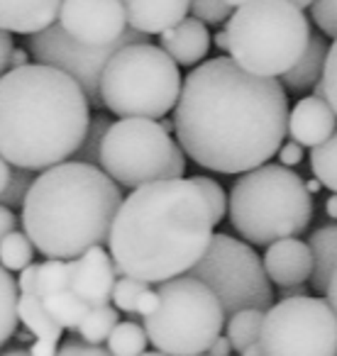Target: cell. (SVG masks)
Wrapping results in <instances>:
<instances>
[{"mask_svg": "<svg viewBox=\"0 0 337 356\" xmlns=\"http://www.w3.org/2000/svg\"><path fill=\"white\" fill-rule=\"evenodd\" d=\"M174 132L198 166L247 173L279 154L286 139V88L244 71L233 56L201 61L181 86Z\"/></svg>", "mask_w": 337, "mask_h": 356, "instance_id": "6da1fadb", "label": "cell"}, {"mask_svg": "<svg viewBox=\"0 0 337 356\" xmlns=\"http://www.w3.org/2000/svg\"><path fill=\"white\" fill-rule=\"evenodd\" d=\"M213 227L208 203L191 178H162L123 198L108 249L120 276L164 283L203 259Z\"/></svg>", "mask_w": 337, "mask_h": 356, "instance_id": "7a4b0ae2", "label": "cell"}, {"mask_svg": "<svg viewBox=\"0 0 337 356\" xmlns=\"http://www.w3.org/2000/svg\"><path fill=\"white\" fill-rule=\"evenodd\" d=\"M91 103L79 81L47 64H25L0 76V156L45 171L84 144Z\"/></svg>", "mask_w": 337, "mask_h": 356, "instance_id": "3957f363", "label": "cell"}, {"mask_svg": "<svg viewBox=\"0 0 337 356\" xmlns=\"http://www.w3.org/2000/svg\"><path fill=\"white\" fill-rule=\"evenodd\" d=\"M123 198L103 168L71 159L37 173L20 222L42 257L71 261L108 242Z\"/></svg>", "mask_w": 337, "mask_h": 356, "instance_id": "277c9868", "label": "cell"}, {"mask_svg": "<svg viewBox=\"0 0 337 356\" xmlns=\"http://www.w3.org/2000/svg\"><path fill=\"white\" fill-rule=\"evenodd\" d=\"M228 215L240 237L257 247H269L306 232L313 220V198L296 171L281 163H264L235 178Z\"/></svg>", "mask_w": 337, "mask_h": 356, "instance_id": "5b68a950", "label": "cell"}, {"mask_svg": "<svg viewBox=\"0 0 337 356\" xmlns=\"http://www.w3.org/2000/svg\"><path fill=\"white\" fill-rule=\"evenodd\" d=\"M228 51L244 71L276 79L291 71L311 42V22L291 0H252L228 22Z\"/></svg>", "mask_w": 337, "mask_h": 356, "instance_id": "8992f818", "label": "cell"}, {"mask_svg": "<svg viewBox=\"0 0 337 356\" xmlns=\"http://www.w3.org/2000/svg\"><path fill=\"white\" fill-rule=\"evenodd\" d=\"M181 74L162 47L132 42L115 51L100 76V100L118 118L159 120L176 108Z\"/></svg>", "mask_w": 337, "mask_h": 356, "instance_id": "52a82bcc", "label": "cell"}, {"mask_svg": "<svg viewBox=\"0 0 337 356\" xmlns=\"http://www.w3.org/2000/svg\"><path fill=\"white\" fill-rule=\"evenodd\" d=\"M159 307L144 317V330L157 351L168 356H198L210 349L225 325L218 296L194 276L159 283Z\"/></svg>", "mask_w": 337, "mask_h": 356, "instance_id": "ba28073f", "label": "cell"}, {"mask_svg": "<svg viewBox=\"0 0 337 356\" xmlns=\"http://www.w3.org/2000/svg\"><path fill=\"white\" fill-rule=\"evenodd\" d=\"M98 166L118 186L134 191L162 178H184L186 154L162 122L123 118L105 132Z\"/></svg>", "mask_w": 337, "mask_h": 356, "instance_id": "9c48e42d", "label": "cell"}, {"mask_svg": "<svg viewBox=\"0 0 337 356\" xmlns=\"http://www.w3.org/2000/svg\"><path fill=\"white\" fill-rule=\"evenodd\" d=\"M189 273L218 296L225 315H235L247 307H272L274 293L264 261L249 244L240 242L237 237L213 234L208 252Z\"/></svg>", "mask_w": 337, "mask_h": 356, "instance_id": "30bf717a", "label": "cell"}, {"mask_svg": "<svg viewBox=\"0 0 337 356\" xmlns=\"http://www.w3.org/2000/svg\"><path fill=\"white\" fill-rule=\"evenodd\" d=\"M259 344L267 356H335L337 315L322 298H286L264 312Z\"/></svg>", "mask_w": 337, "mask_h": 356, "instance_id": "8fae6325", "label": "cell"}, {"mask_svg": "<svg viewBox=\"0 0 337 356\" xmlns=\"http://www.w3.org/2000/svg\"><path fill=\"white\" fill-rule=\"evenodd\" d=\"M132 42H147V35L127 30L113 44H84V42L66 35L59 22H54L47 30L30 37L27 51L37 64L54 66V69L64 71L71 79L79 81L88 103L93 108H100L103 105V100H100V76H103L105 64L120 47L132 44Z\"/></svg>", "mask_w": 337, "mask_h": 356, "instance_id": "7c38bea8", "label": "cell"}, {"mask_svg": "<svg viewBox=\"0 0 337 356\" xmlns=\"http://www.w3.org/2000/svg\"><path fill=\"white\" fill-rule=\"evenodd\" d=\"M56 22L84 44H113L130 30L120 0H61Z\"/></svg>", "mask_w": 337, "mask_h": 356, "instance_id": "4fadbf2b", "label": "cell"}, {"mask_svg": "<svg viewBox=\"0 0 337 356\" xmlns=\"http://www.w3.org/2000/svg\"><path fill=\"white\" fill-rule=\"evenodd\" d=\"M71 291L88 307H103L113 300V288L120 276L110 252L93 247L79 259H71Z\"/></svg>", "mask_w": 337, "mask_h": 356, "instance_id": "5bb4252c", "label": "cell"}, {"mask_svg": "<svg viewBox=\"0 0 337 356\" xmlns=\"http://www.w3.org/2000/svg\"><path fill=\"white\" fill-rule=\"evenodd\" d=\"M264 268L272 283H276L279 288L288 286H303L306 281H311L313 276V252L308 247V242H301L296 237H286L272 242L264 254Z\"/></svg>", "mask_w": 337, "mask_h": 356, "instance_id": "9a60e30c", "label": "cell"}, {"mask_svg": "<svg viewBox=\"0 0 337 356\" xmlns=\"http://www.w3.org/2000/svg\"><path fill=\"white\" fill-rule=\"evenodd\" d=\"M337 129V115L330 103L315 95L301 98L288 113V134L301 147H320Z\"/></svg>", "mask_w": 337, "mask_h": 356, "instance_id": "2e32d148", "label": "cell"}, {"mask_svg": "<svg viewBox=\"0 0 337 356\" xmlns=\"http://www.w3.org/2000/svg\"><path fill=\"white\" fill-rule=\"evenodd\" d=\"M127 15V27L142 35H162L186 20L191 0H120Z\"/></svg>", "mask_w": 337, "mask_h": 356, "instance_id": "e0dca14e", "label": "cell"}, {"mask_svg": "<svg viewBox=\"0 0 337 356\" xmlns=\"http://www.w3.org/2000/svg\"><path fill=\"white\" fill-rule=\"evenodd\" d=\"M61 0H0V30L37 35L54 25Z\"/></svg>", "mask_w": 337, "mask_h": 356, "instance_id": "ac0fdd59", "label": "cell"}, {"mask_svg": "<svg viewBox=\"0 0 337 356\" xmlns=\"http://www.w3.org/2000/svg\"><path fill=\"white\" fill-rule=\"evenodd\" d=\"M162 49L179 66H198L210 51L208 25L196 17H186L179 25L162 32Z\"/></svg>", "mask_w": 337, "mask_h": 356, "instance_id": "d6986e66", "label": "cell"}, {"mask_svg": "<svg viewBox=\"0 0 337 356\" xmlns=\"http://www.w3.org/2000/svg\"><path fill=\"white\" fill-rule=\"evenodd\" d=\"M327 51H330L327 42L320 35H311V42H308V49L303 51V56L296 61V66L291 71H286L281 76L283 88L291 90V93H306L318 81H322Z\"/></svg>", "mask_w": 337, "mask_h": 356, "instance_id": "ffe728a7", "label": "cell"}, {"mask_svg": "<svg viewBox=\"0 0 337 356\" xmlns=\"http://www.w3.org/2000/svg\"><path fill=\"white\" fill-rule=\"evenodd\" d=\"M308 247L313 252V276L311 283L315 291H327L332 276L337 271V222L325 225V227L315 229L308 239Z\"/></svg>", "mask_w": 337, "mask_h": 356, "instance_id": "44dd1931", "label": "cell"}, {"mask_svg": "<svg viewBox=\"0 0 337 356\" xmlns=\"http://www.w3.org/2000/svg\"><path fill=\"white\" fill-rule=\"evenodd\" d=\"M17 315L20 322L27 330L35 334V339H47V341H59L64 327L52 317V312L45 307V302L37 296H20L17 302Z\"/></svg>", "mask_w": 337, "mask_h": 356, "instance_id": "7402d4cb", "label": "cell"}, {"mask_svg": "<svg viewBox=\"0 0 337 356\" xmlns=\"http://www.w3.org/2000/svg\"><path fill=\"white\" fill-rule=\"evenodd\" d=\"M42 302H45V307L52 312V317H54L64 330H71V332L79 330L81 322H84L86 315L91 312V307L86 305L71 288L69 291H61V293H54V296L42 298Z\"/></svg>", "mask_w": 337, "mask_h": 356, "instance_id": "603a6c76", "label": "cell"}, {"mask_svg": "<svg viewBox=\"0 0 337 356\" xmlns=\"http://www.w3.org/2000/svg\"><path fill=\"white\" fill-rule=\"evenodd\" d=\"M20 288H17L15 276H10L3 264H0V346L6 344L17 330V302H20Z\"/></svg>", "mask_w": 337, "mask_h": 356, "instance_id": "cb8c5ba5", "label": "cell"}, {"mask_svg": "<svg viewBox=\"0 0 337 356\" xmlns=\"http://www.w3.org/2000/svg\"><path fill=\"white\" fill-rule=\"evenodd\" d=\"M262 325H264V310H257V307H247V310H240L235 315H230L228 339L233 341V349L244 351L254 341H259Z\"/></svg>", "mask_w": 337, "mask_h": 356, "instance_id": "d4e9b609", "label": "cell"}, {"mask_svg": "<svg viewBox=\"0 0 337 356\" xmlns=\"http://www.w3.org/2000/svg\"><path fill=\"white\" fill-rule=\"evenodd\" d=\"M147 330L137 322H118L108 337V351L113 356H142L147 349Z\"/></svg>", "mask_w": 337, "mask_h": 356, "instance_id": "484cf974", "label": "cell"}, {"mask_svg": "<svg viewBox=\"0 0 337 356\" xmlns=\"http://www.w3.org/2000/svg\"><path fill=\"white\" fill-rule=\"evenodd\" d=\"M71 288V266L69 261L61 259H47L45 264H40L37 268V283H35V296L47 298L54 293L69 291Z\"/></svg>", "mask_w": 337, "mask_h": 356, "instance_id": "4316f807", "label": "cell"}, {"mask_svg": "<svg viewBox=\"0 0 337 356\" xmlns=\"http://www.w3.org/2000/svg\"><path fill=\"white\" fill-rule=\"evenodd\" d=\"M118 307L103 305V307H91V312L86 315V320L81 322L79 332L81 341L86 344H100V341H108L110 332L118 325Z\"/></svg>", "mask_w": 337, "mask_h": 356, "instance_id": "83f0119b", "label": "cell"}, {"mask_svg": "<svg viewBox=\"0 0 337 356\" xmlns=\"http://www.w3.org/2000/svg\"><path fill=\"white\" fill-rule=\"evenodd\" d=\"M311 168L315 173V178L325 186L327 191L337 193V129L330 139L313 147L311 152Z\"/></svg>", "mask_w": 337, "mask_h": 356, "instance_id": "f1b7e54d", "label": "cell"}, {"mask_svg": "<svg viewBox=\"0 0 337 356\" xmlns=\"http://www.w3.org/2000/svg\"><path fill=\"white\" fill-rule=\"evenodd\" d=\"M35 257V244L25 232H10L3 242H0V264L8 271H22L32 264Z\"/></svg>", "mask_w": 337, "mask_h": 356, "instance_id": "f546056e", "label": "cell"}, {"mask_svg": "<svg viewBox=\"0 0 337 356\" xmlns=\"http://www.w3.org/2000/svg\"><path fill=\"white\" fill-rule=\"evenodd\" d=\"M110 120L108 115H95L91 118V124H88V132L84 137V144L76 149L74 154V161H84V163H93L98 166V159H100V144H103V137L110 127Z\"/></svg>", "mask_w": 337, "mask_h": 356, "instance_id": "4dcf8cb0", "label": "cell"}, {"mask_svg": "<svg viewBox=\"0 0 337 356\" xmlns=\"http://www.w3.org/2000/svg\"><path fill=\"white\" fill-rule=\"evenodd\" d=\"M149 291L147 281H139V278H130V276H120L115 281L113 288V302L120 312H137V302L144 293Z\"/></svg>", "mask_w": 337, "mask_h": 356, "instance_id": "1f68e13d", "label": "cell"}, {"mask_svg": "<svg viewBox=\"0 0 337 356\" xmlns=\"http://www.w3.org/2000/svg\"><path fill=\"white\" fill-rule=\"evenodd\" d=\"M191 181H194V186L201 191V195H203L205 203H208L210 215H213V225H220L225 213H228V195H225L223 186L208 176H194Z\"/></svg>", "mask_w": 337, "mask_h": 356, "instance_id": "d6a6232c", "label": "cell"}, {"mask_svg": "<svg viewBox=\"0 0 337 356\" xmlns=\"http://www.w3.org/2000/svg\"><path fill=\"white\" fill-rule=\"evenodd\" d=\"M37 171H30V168H13V178L10 186L3 195H0V205L6 208H22L25 205V198L30 193L32 184H35Z\"/></svg>", "mask_w": 337, "mask_h": 356, "instance_id": "836d02e7", "label": "cell"}, {"mask_svg": "<svg viewBox=\"0 0 337 356\" xmlns=\"http://www.w3.org/2000/svg\"><path fill=\"white\" fill-rule=\"evenodd\" d=\"M191 13L205 25H223L233 17V8L225 0H191Z\"/></svg>", "mask_w": 337, "mask_h": 356, "instance_id": "e575fe53", "label": "cell"}, {"mask_svg": "<svg viewBox=\"0 0 337 356\" xmlns=\"http://www.w3.org/2000/svg\"><path fill=\"white\" fill-rule=\"evenodd\" d=\"M313 22L322 30V35L337 40V0H313Z\"/></svg>", "mask_w": 337, "mask_h": 356, "instance_id": "d590c367", "label": "cell"}, {"mask_svg": "<svg viewBox=\"0 0 337 356\" xmlns=\"http://www.w3.org/2000/svg\"><path fill=\"white\" fill-rule=\"evenodd\" d=\"M322 86H325V100L337 115V40L330 44L325 61V71H322Z\"/></svg>", "mask_w": 337, "mask_h": 356, "instance_id": "8d00e7d4", "label": "cell"}, {"mask_svg": "<svg viewBox=\"0 0 337 356\" xmlns=\"http://www.w3.org/2000/svg\"><path fill=\"white\" fill-rule=\"evenodd\" d=\"M56 356H113V354L108 349H103L100 344H86V341L71 339L56 351Z\"/></svg>", "mask_w": 337, "mask_h": 356, "instance_id": "74e56055", "label": "cell"}, {"mask_svg": "<svg viewBox=\"0 0 337 356\" xmlns=\"http://www.w3.org/2000/svg\"><path fill=\"white\" fill-rule=\"evenodd\" d=\"M303 149L298 142H283L281 149H279V159H281V166H296V163L303 161Z\"/></svg>", "mask_w": 337, "mask_h": 356, "instance_id": "f35d334b", "label": "cell"}, {"mask_svg": "<svg viewBox=\"0 0 337 356\" xmlns=\"http://www.w3.org/2000/svg\"><path fill=\"white\" fill-rule=\"evenodd\" d=\"M37 268H40V264H30V266L22 268V271H20V278H17V288H20V296H35Z\"/></svg>", "mask_w": 337, "mask_h": 356, "instance_id": "ab89813d", "label": "cell"}, {"mask_svg": "<svg viewBox=\"0 0 337 356\" xmlns=\"http://www.w3.org/2000/svg\"><path fill=\"white\" fill-rule=\"evenodd\" d=\"M13 49H15V44H13L10 32L0 30V76L10 71V56H13Z\"/></svg>", "mask_w": 337, "mask_h": 356, "instance_id": "60d3db41", "label": "cell"}, {"mask_svg": "<svg viewBox=\"0 0 337 356\" xmlns=\"http://www.w3.org/2000/svg\"><path fill=\"white\" fill-rule=\"evenodd\" d=\"M15 229H17V215L13 213V208L0 205V242L10 232H15Z\"/></svg>", "mask_w": 337, "mask_h": 356, "instance_id": "b9f144b4", "label": "cell"}, {"mask_svg": "<svg viewBox=\"0 0 337 356\" xmlns=\"http://www.w3.org/2000/svg\"><path fill=\"white\" fill-rule=\"evenodd\" d=\"M159 307V293L157 291H152L149 288L147 293H144L142 298H139V302H137V312L134 315H142V317H149L154 310Z\"/></svg>", "mask_w": 337, "mask_h": 356, "instance_id": "7bdbcfd3", "label": "cell"}, {"mask_svg": "<svg viewBox=\"0 0 337 356\" xmlns=\"http://www.w3.org/2000/svg\"><path fill=\"white\" fill-rule=\"evenodd\" d=\"M32 356H56V341H47V339H35L30 346Z\"/></svg>", "mask_w": 337, "mask_h": 356, "instance_id": "ee69618b", "label": "cell"}, {"mask_svg": "<svg viewBox=\"0 0 337 356\" xmlns=\"http://www.w3.org/2000/svg\"><path fill=\"white\" fill-rule=\"evenodd\" d=\"M230 354H233V341L228 339V334L225 337L220 334L208 349V356H230Z\"/></svg>", "mask_w": 337, "mask_h": 356, "instance_id": "f6af8a7d", "label": "cell"}, {"mask_svg": "<svg viewBox=\"0 0 337 356\" xmlns=\"http://www.w3.org/2000/svg\"><path fill=\"white\" fill-rule=\"evenodd\" d=\"M10 178H13V163L8 161V159L0 156V195L8 191V186H10Z\"/></svg>", "mask_w": 337, "mask_h": 356, "instance_id": "bcb514c9", "label": "cell"}, {"mask_svg": "<svg viewBox=\"0 0 337 356\" xmlns=\"http://www.w3.org/2000/svg\"><path fill=\"white\" fill-rule=\"evenodd\" d=\"M27 61H30V51H25V49H13L10 69H17V66H25Z\"/></svg>", "mask_w": 337, "mask_h": 356, "instance_id": "7dc6e473", "label": "cell"}, {"mask_svg": "<svg viewBox=\"0 0 337 356\" xmlns=\"http://www.w3.org/2000/svg\"><path fill=\"white\" fill-rule=\"evenodd\" d=\"M325 293H327V302H330V307L337 315V271H335V276H332V281H330V286H327Z\"/></svg>", "mask_w": 337, "mask_h": 356, "instance_id": "c3c4849f", "label": "cell"}, {"mask_svg": "<svg viewBox=\"0 0 337 356\" xmlns=\"http://www.w3.org/2000/svg\"><path fill=\"white\" fill-rule=\"evenodd\" d=\"M281 300H286V298H298V296H308L306 293V288L303 286H288V288H281Z\"/></svg>", "mask_w": 337, "mask_h": 356, "instance_id": "681fc988", "label": "cell"}, {"mask_svg": "<svg viewBox=\"0 0 337 356\" xmlns=\"http://www.w3.org/2000/svg\"><path fill=\"white\" fill-rule=\"evenodd\" d=\"M325 213H327V218L337 220V193H332L330 198L325 200Z\"/></svg>", "mask_w": 337, "mask_h": 356, "instance_id": "f907efd6", "label": "cell"}, {"mask_svg": "<svg viewBox=\"0 0 337 356\" xmlns=\"http://www.w3.org/2000/svg\"><path fill=\"white\" fill-rule=\"evenodd\" d=\"M240 354H242V356H267V354H264V349H262V344H259V341H254L252 346H247V349L240 351Z\"/></svg>", "mask_w": 337, "mask_h": 356, "instance_id": "816d5d0a", "label": "cell"}, {"mask_svg": "<svg viewBox=\"0 0 337 356\" xmlns=\"http://www.w3.org/2000/svg\"><path fill=\"white\" fill-rule=\"evenodd\" d=\"M215 47L228 51V35H225V32H218V35H215Z\"/></svg>", "mask_w": 337, "mask_h": 356, "instance_id": "f5cc1de1", "label": "cell"}, {"mask_svg": "<svg viewBox=\"0 0 337 356\" xmlns=\"http://www.w3.org/2000/svg\"><path fill=\"white\" fill-rule=\"evenodd\" d=\"M17 339H20V341H32V339H35V334H32L27 327H22V330H17Z\"/></svg>", "mask_w": 337, "mask_h": 356, "instance_id": "db71d44e", "label": "cell"}, {"mask_svg": "<svg viewBox=\"0 0 337 356\" xmlns=\"http://www.w3.org/2000/svg\"><path fill=\"white\" fill-rule=\"evenodd\" d=\"M0 356H32L30 351H25V349H10V351H6V354H0Z\"/></svg>", "mask_w": 337, "mask_h": 356, "instance_id": "11a10c76", "label": "cell"}, {"mask_svg": "<svg viewBox=\"0 0 337 356\" xmlns=\"http://www.w3.org/2000/svg\"><path fill=\"white\" fill-rule=\"evenodd\" d=\"M230 8H242V6H247V3H252V0H225Z\"/></svg>", "mask_w": 337, "mask_h": 356, "instance_id": "9f6ffc18", "label": "cell"}, {"mask_svg": "<svg viewBox=\"0 0 337 356\" xmlns=\"http://www.w3.org/2000/svg\"><path fill=\"white\" fill-rule=\"evenodd\" d=\"M291 3H293V6L301 8V10H303V8H311L313 6V0H291Z\"/></svg>", "mask_w": 337, "mask_h": 356, "instance_id": "6f0895ef", "label": "cell"}, {"mask_svg": "<svg viewBox=\"0 0 337 356\" xmlns=\"http://www.w3.org/2000/svg\"><path fill=\"white\" fill-rule=\"evenodd\" d=\"M320 186H322V184H320V181H318V178H315V181H311V184H306V188L311 191V193H315V191L320 188Z\"/></svg>", "mask_w": 337, "mask_h": 356, "instance_id": "680465c9", "label": "cell"}, {"mask_svg": "<svg viewBox=\"0 0 337 356\" xmlns=\"http://www.w3.org/2000/svg\"><path fill=\"white\" fill-rule=\"evenodd\" d=\"M162 127L166 129V132H174V120H164Z\"/></svg>", "mask_w": 337, "mask_h": 356, "instance_id": "91938a15", "label": "cell"}, {"mask_svg": "<svg viewBox=\"0 0 337 356\" xmlns=\"http://www.w3.org/2000/svg\"><path fill=\"white\" fill-rule=\"evenodd\" d=\"M142 356H168V354H164V351H152V354H147V351H144Z\"/></svg>", "mask_w": 337, "mask_h": 356, "instance_id": "94428289", "label": "cell"}, {"mask_svg": "<svg viewBox=\"0 0 337 356\" xmlns=\"http://www.w3.org/2000/svg\"><path fill=\"white\" fill-rule=\"evenodd\" d=\"M198 356H208V354H198Z\"/></svg>", "mask_w": 337, "mask_h": 356, "instance_id": "6125c7cd", "label": "cell"}, {"mask_svg": "<svg viewBox=\"0 0 337 356\" xmlns=\"http://www.w3.org/2000/svg\"><path fill=\"white\" fill-rule=\"evenodd\" d=\"M335 356H337V354H335Z\"/></svg>", "mask_w": 337, "mask_h": 356, "instance_id": "be15d7a7", "label": "cell"}]
</instances>
